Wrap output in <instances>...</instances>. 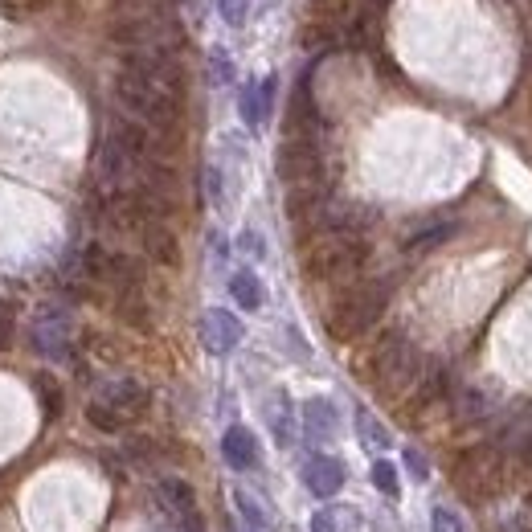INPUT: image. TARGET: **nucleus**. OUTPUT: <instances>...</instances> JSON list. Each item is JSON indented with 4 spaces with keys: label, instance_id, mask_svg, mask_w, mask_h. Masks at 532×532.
Masks as SVG:
<instances>
[{
    "label": "nucleus",
    "instance_id": "1",
    "mask_svg": "<svg viewBox=\"0 0 532 532\" xmlns=\"http://www.w3.org/2000/svg\"><path fill=\"white\" fill-rule=\"evenodd\" d=\"M115 99L119 107L127 111V119H136L152 131H172L181 123V95L176 91H164L160 82H152L148 74L140 70H127L119 66V78H115Z\"/></svg>",
    "mask_w": 532,
    "mask_h": 532
},
{
    "label": "nucleus",
    "instance_id": "2",
    "mask_svg": "<svg viewBox=\"0 0 532 532\" xmlns=\"http://www.w3.org/2000/svg\"><path fill=\"white\" fill-rule=\"evenodd\" d=\"M369 242L365 238H348V234H324L312 238L303 250V275L316 283H352L365 262H369Z\"/></svg>",
    "mask_w": 532,
    "mask_h": 532
},
{
    "label": "nucleus",
    "instance_id": "3",
    "mask_svg": "<svg viewBox=\"0 0 532 532\" xmlns=\"http://www.w3.org/2000/svg\"><path fill=\"white\" fill-rule=\"evenodd\" d=\"M365 369H369V381H373L381 393H406V389H414V385H418V377H422L426 361H422V352L410 344V336H406V332L389 328V332L373 344Z\"/></svg>",
    "mask_w": 532,
    "mask_h": 532
},
{
    "label": "nucleus",
    "instance_id": "4",
    "mask_svg": "<svg viewBox=\"0 0 532 532\" xmlns=\"http://www.w3.org/2000/svg\"><path fill=\"white\" fill-rule=\"evenodd\" d=\"M389 303V283L373 279V283H352L336 295L332 312H328V336L332 340H361L381 316Z\"/></svg>",
    "mask_w": 532,
    "mask_h": 532
},
{
    "label": "nucleus",
    "instance_id": "5",
    "mask_svg": "<svg viewBox=\"0 0 532 532\" xmlns=\"http://www.w3.org/2000/svg\"><path fill=\"white\" fill-rule=\"evenodd\" d=\"M455 487L467 496V500H487L492 487H500L504 479V447L500 442H479V447H467L459 459H455Z\"/></svg>",
    "mask_w": 532,
    "mask_h": 532
},
{
    "label": "nucleus",
    "instance_id": "6",
    "mask_svg": "<svg viewBox=\"0 0 532 532\" xmlns=\"http://www.w3.org/2000/svg\"><path fill=\"white\" fill-rule=\"evenodd\" d=\"M275 168H279V181L287 189L328 181V164H324V144L320 140H287L283 136L279 156H275Z\"/></svg>",
    "mask_w": 532,
    "mask_h": 532
},
{
    "label": "nucleus",
    "instance_id": "7",
    "mask_svg": "<svg viewBox=\"0 0 532 532\" xmlns=\"http://www.w3.org/2000/svg\"><path fill=\"white\" fill-rule=\"evenodd\" d=\"M451 389H455V373L447 365H438V361H426L418 385L406 397V418H426L430 410H438L442 402H447Z\"/></svg>",
    "mask_w": 532,
    "mask_h": 532
},
{
    "label": "nucleus",
    "instance_id": "8",
    "mask_svg": "<svg viewBox=\"0 0 532 532\" xmlns=\"http://www.w3.org/2000/svg\"><path fill=\"white\" fill-rule=\"evenodd\" d=\"M29 336H33V348L41 352V357L62 361L70 352V340H74V324H70V316L62 312V307H41Z\"/></svg>",
    "mask_w": 532,
    "mask_h": 532
},
{
    "label": "nucleus",
    "instance_id": "9",
    "mask_svg": "<svg viewBox=\"0 0 532 532\" xmlns=\"http://www.w3.org/2000/svg\"><path fill=\"white\" fill-rule=\"evenodd\" d=\"M283 136H287V140H320V136H324V115H320L312 91H307V82L295 86V95H291V103H287Z\"/></svg>",
    "mask_w": 532,
    "mask_h": 532
},
{
    "label": "nucleus",
    "instance_id": "10",
    "mask_svg": "<svg viewBox=\"0 0 532 532\" xmlns=\"http://www.w3.org/2000/svg\"><path fill=\"white\" fill-rule=\"evenodd\" d=\"M156 492H160V504L172 512V520L181 524L185 532H205V524H201V508H197V496H193L189 479H181V475H164V479L156 483Z\"/></svg>",
    "mask_w": 532,
    "mask_h": 532
},
{
    "label": "nucleus",
    "instance_id": "11",
    "mask_svg": "<svg viewBox=\"0 0 532 532\" xmlns=\"http://www.w3.org/2000/svg\"><path fill=\"white\" fill-rule=\"evenodd\" d=\"M99 402L103 406H111L123 422H131V418H140L144 410H148V389L140 385V381H131V377H119V381H107L103 385V393H99Z\"/></svg>",
    "mask_w": 532,
    "mask_h": 532
},
{
    "label": "nucleus",
    "instance_id": "12",
    "mask_svg": "<svg viewBox=\"0 0 532 532\" xmlns=\"http://www.w3.org/2000/svg\"><path fill=\"white\" fill-rule=\"evenodd\" d=\"M303 483H307V492H312V496L328 500L344 487V463L332 459V455H312L307 467H303Z\"/></svg>",
    "mask_w": 532,
    "mask_h": 532
},
{
    "label": "nucleus",
    "instance_id": "13",
    "mask_svg": "<svg viewBox=\"0 0 532 532\" xmlns=\"http://www.w3.org/2000/svg\"><path fill=\"white\" fill-rule=\"evenodd\" d=\"M201 340H205L209 352H230L242 340V324L230 312L213 307V312H205V320H201Z\"/></svg>",
    "mask_w": 532,
    "mask_h": 532
},
{
    "label": "nucleus",
    "instance_id": "14",
    "mask_svg": "<svg viewBox=\"0 0 532 532\" xmlns=\"http://www.w3.org/2000/svg\"><path fill=\"white\" fill-rule=\"evenodd\" d=\"M221 455H226V463L234 471H254L258 467V438L246 430V426H230L226 438H221Z\"/></svg>",
    "mask_w": 532,
    "mask_h": 532
},
{
    "label": "nucleus",
    "instance_id": "15",
    "mask_svg": "<svg viewBox=\"0 0 532 532\" xmlns=\"http://www.w3.org/2000/svg\"><path fill=\"white\" fill-rule=\"evenodd\" d=\"M140 242H144V254L160 266H176L181 262V246H176V234L164 226V221H152V226L140 230Z\"/></svg>",
    "mask_w": 532,
    "mask_h": 532
},
{
    "label": "nucleus",
    "instance_id": "16",
    "mask_svg": "<svg viewBox=\"0 0 532 532\" xmlns=\"http://www.w3.org/2000/svg\"><path fill=\"white\" fill-rule=\"evenodd\" d=\"M303 430L312 442H328L336 434V406L328 397H312V402L303 406Z\"/></svg>",
    "mask_w": 532,
    "mask_h": 532
},
{
    "label": "nucleus",
    "instance_id": "17",
    "mask_svg": "<svg viewBox=\"0 0 532 532\" xmlns=\"http://www.w3.org/2000/svg\"><path fill=\"white\" fill-rule=\"evenodd\" d=\"M271 103H275V78H262L258 86L254 82L242 86V119H246V127H262Z\"/></svg>",
    "mask_w": 532,
    "mask_h": 532
},
{
    "label": "nucleus",
    "instance_id": "18",
    "mask_svg": "<svg viewBox=\"0 0 532 532\" xmlns=\"http://www.w3.org/2000/svg\"><path fill=\"white\" fill-rule=\"evenodd\" d=\"M230 295H234V303L242 307V312H258V307L266 303V291H262V283H258L254 271H238L230 279Z\"/></svg>",
    "mask_w": 532,
    "mask_h": 532
},
{
    "label": "nucleus",
    "instance_id": "19",
    "mask_svg": "<svg viewBox=\"0 0 532 532\" xmlns=\"http://www.w3.org/2000/svg\"><path fill=\"white\" fill-rule=\"evenodd\" d=\"M455 234H459V226H455V221H438V226H426V230L410 234V238H406V250H414V254H426V250H438L442 242H451Z\"/></svg>",
    "mask_w": 532,
    "mask_h": 532
},
{
    "label": "nucleus",
    "instance_id": "20",
    "mask_svg": "<svg viewBox=\"0 0 532 532\" xmlns=\"http://www.w3.org/2000/svg\"><path fill=\"white\" fill-rule=\"evenodd\" d=\"M357 430H361V442H365L369 451H385V447H393L389 430H385V426H381V422H377V418H373L365 406L357 410Z\"/></svg>",
    "mask_w": 532,
    "mask_h": 532
},
{
    "label": "nucleus",
    "instance_id": "21",
    "mask_svg": "<svg viewBox=\"0 0 532 532\" xmlns=\"http://www.w3.org/2000/svg\"><path fill=\"white\" fill-rule=\"evenodd\" d=\"M487 410H492V397H487L483 389H467L463 397H459V426H471V422H479Z\"/></svg>",
    "mask_w": 532,
    "mask_h": 532
},
{
    "label": "nucleus",
    "instance_id": "22",
    "mask_svg": "<svg viewBox=\"0 0 532 532\" xmlns=\"http://www.w3.org/2000/svg\"><path fill=\"white\" fill-rule=\"evenodd\" d=\"M37 402H41V414H46V422L62 418V389L54 377H37Z\"/></svg>",
    "mask_w": 532,
    "mask_h": 532
},
{
    "label": "nucleus",
    "instance_id": "23",
    "mask_svg": "<svg viewBox=\"0 0 532 532\" xmlns=\"http://www.w3.org/2000/svg\"><path fill=\"white\" fill-rule=\"evenodd\" d=\"M86 422H91L95 430H103V434H119V430L127 426V422H123V418H119L111 406H103V402H99V397H95L91 406H86Z\"/></svg>",
    "mask_w": 532,
    "mask_h": 532
},
{
    "label": "nucleus",
    "instance_id": "24",
    "mask_svg": "<svg viewBox=\"0 0 532 532\" xmlns=\"http://www.w3.org/2000/svg\"><path fill=\"white\" fill-rule=\"evenodd\" d=\"M119 316L136 328H148V299L144 291H131V295H119Z\"/></svg>",
    "mask_w": 532,
    "mask_h": 532
},
{
    "label": "nucleus",
    "instance_id": "25",
    "mask_svg": "<svg viewBox=\"0 0 532 532\" xmlns=\"http://www.w3.org/2000/svg\"><path fill=\"white\" fill-rule=\"evenodd\" d=\"M373 487H377L381 496H389V500L402 496V483H397V467H393V463H373Z\"/></svg>",
    "mask_w": 532,
    "mask_h": 532
},
{
    "label": "nucleus",
    "instance_id": "26",
    "mask_svg": "<svg viewBox=\"0 0 532 532\" xmlns=\"http://www.w3.org/2000/svg\"><path fill=\"white\" fill-rule=\"evenodd\" d=\"M271 426H275V438H279V447H291V438H295V426H291V402H287V397H279V410L271 414Z\"/></svg>",
    "mask_w": 532,
    "mask_h": 532
},
{
    "label": "nucleus",
    "instance_id": "27",
    "mask_svg": "<svg viewBox=\"0 0 532 532\" xmlns=\"http://www.w3.org/2000/svg\"><path fill=\"white\" fill-rule=\"evenodd\" d=\"M234 504H238V512H242V520H246V528H254V532H262L266 528V516H262V508L246 496V492H234Z\"/></svg>",
    "mask_w": 532,
    "mask_h": 532
},
{
    "label": "nucleus",
    "instance_id": "28",
    "mask_svg": "<svg viewBox=\"0 0 532 532\" xmlns=\"http://www.w3.org/2000/svg\"><path fill=\"white\" fill-rule=\"evenodd\" d=\"M344 508H320L312 516V532H344Z\"/></svg>",
    "mask_w": 532,
    "mask_h": 532
},
{
    "label": "nucleus",
    "instance_id": "29",
    "mask_svg": "<svg viewBox=\"0 0 532 532\" xmlns=\"http://www.w3.org/2000/svg\"><path fill=\"white\" fill-rule=\"evenodd\" d=\"M430 532H463V520L451 508H434L430 516Z\"/></svg>",
    "mask_w": 532,
    "mask_h": 532
},
{
    "label": "nucleus",
    "instance_id": "30",
    "mask_svg": "<svg viewBox=\"0 0 532 532\" xmlns=\"http://www.w3.org/2000/svg\"><path fill=\"white\" fill-rule=\"evenodd\" d=\"M246 5H250V0H217L221 17H226L230 25H242V21H246Z\"/></svg>",
    "mask_w": 532,
    "mask_h": 532
},
{
    "label": "nucleus",
    "instance_id": "31",
    "mask_svg": "<svg viewBox=\"0 0 532 532\" xmlns=\"http://www.w3.org/2000/svg\"><path fill=\"white\" fill-rule=\"evenodd\" d=\"M406 467H410V471H414L418 479H426V475H430V463H426V459H422L418 451H406Z\"/></svg>",
    "mask_w": 532,
    "mask_h": 532
},
{
    "label": "nucleus",
    "instance_id": "32",
    "mask_svg": "<svg viewBox=\"0 0 532 532\" xmlns=\"http://www.w3.org/2000/svg\"><path fill=\"white\" fill-rule=\"evenodd\" d=\"M13 348V320L0 312V352H9Z\"/></svg>",
    "mask_w": 532,
    "mask_h": 532
},
{
    "label": "nucleus",
    "instance_id": "33",
    "mask_svg": "<svg viewBox=\"0 0 532 532\" xmlns=\"http://www.w3.org/2000/svg\"><path fill=\"white\" fill-rule=\"evenodd\" d=\"M205 185H209V197L221 205V172H217V168H209V172H205Z\"/></svg>",
    "mask_w": 532,
    "mask_h": 532
},
{
    "label": "nucleus",
    "instance_id": "34",
    "mask_svg": "<svg viewBox=\"0 0 532 532\" xmlns=\"http://www.w3.org/2000/svg\"><path fill=\"white\" fill-rule=\"evenodd\" d=\"M213 74H217V82H230V74H234V70H230V62L221 58V54H213Z\"/></svg>",
    "mask_w": 532,
    "mask_h": 532
},
{
    "label": "nucleus",
    "instance_id": "35",
    "mask_svg": "<svg viewBox=\"0 0 532 532\" xmlns=\"http://www.w3.org/2000/svg\"><path fill=\"white\" fill-rule=\"evenodd\" d=\"M520 463H524V467H532V434L524 438V451H520Z\"/></svg>",
    "mask_w": 532,
    "mask_h": 532
},
{
    "label": "nucleus",
    "instance_id": "36",
    "mask_svg": "<svg viewBox=\"0 0 532 532\" xmlns=\"http://www.w3.org/2000/svg\"><path fill=\"white\" fill-rule=\"evenodd\" d=\"M524 512H528V520H532V487H528V496H524Z\"/></svg>",
    "mask_w": 532,
    "mask_h": 532
}]
</instances>
